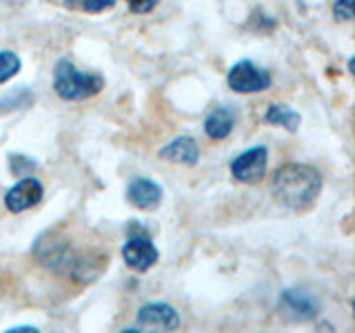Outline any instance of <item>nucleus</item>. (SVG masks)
<instances>
[{
	"instance_id": "1",
	"label": "nucleus",
	"mask_w": 355,
	"mask_h": 333,
	"mask_svg": "<svg viewBox=\"0 0 355 333\" xmlns=\"http://www.w3.org/2000/svg\"><path fill=\"white\" fill-rule=\"evenodd\" d=\"M33 255L44 269L78 282L98 280V275L105 271L109 262L105 255L78 249L76 244L53 231H42L33 240Z\"/></svg>"
},
{
	"instance_id": "2",
	"label": "nucleus",
	"mask_w": 355,
	"mask_h": 333,
	"mask_svg": "<svg viewBox=\"0 0 355 333\" xmlns=\"http://www.w3.org/2000/svg\"><path fill=\"white\" fill-rule=\"evenodd\" d=\"M273 196L286 209L304 211L313 207L322 194V176L315 166L304 162H286L273 173Z\"/></svg>"
},
{
	"instance_id": "3",
	"label": "nucleus",
	"mask_w": 355,
	"mask_h": 333,
	"mask_svg": "<svg viewBox=\"0 0 355 333\" xmlns=\"http://www.w3.org/2000/svg\"><path fill=\"white\" fill-rule=\"evenodd\" d=\"M105 89V78L96 71H80L71 60H58L53 67V92L67 103L94 98Z\"/></svg>"
},
{
	"instance_id": "4",
	"label": "nucleus",
	"mask_w": 355,
	"mask_h": 333,
	"mask_svg": "<svg viewBox=\"0 0 355 333\" xmlns=\"http://www.w3.org/2000/svg\"><path fill=\"white\" fill-rule=\"evenodd\" d=\"M122 260L131 271L144 273L149 271L155 262L160 260V251L149 238V233L138 227V222H131L129 227V238L122 244Z\"/></svg>"
},
{
	"instance_id": "5",
	"label": "nucleus",
	"mask_w": 355,
	"mask_h": 333,
	"mask_svg": "<svg viewBox=\"0 0 355 333\" xmlns=\"http://www.w3.org/2000/svg\"><path fill=\"white\" fill-rule=\"evenodd\" d=\"M227 85L236 94H260L271 87V74L253 60H238L227 74Z\"/></svg>"
},
{
	"instance_id": "6",
	"label": "nucleus",
	"mask_w": 355,
	"mask_h": 333,
	"mask_svg": "<svg viewBox=\"0 0 355 333\" xmlns=\"http://www.w3.org/2000/svg\"><path fill=\"white\" fill-rule=\"evenodd\" d=\"M266 164H269V149L262 147V144H255V147L238 153L236 158L231 160L229 169L238 182L258 185L266 176Z\"/></svg>"
},
{
	"instance_id": "7",
	"label": "nucleus",
	"mask_w": 355,
	"mask_h": 333,
	"mask_svg": "<svg viewBox=\"0 0 355 333\" xmlns=\"http://www.w3.org/2000/svg\"><path fill=\"white\" fill-rule=\"evenodd\" d=\"M42 198H44V187L38 178H22L14 187L7 189L5 207L11 214H22V211H29L36 205H40Z\"/></svg>"
},
{
	"instance_id": "8",
	"label": "nucleus",
	"mask_w": 355,
	"mask_h": 333,
	"mask_svg": "<svg viewBox=\"0 0 355 333\" xmlns=\"http://www.w3.org/2000/svg\"><path fill=\"white\" fill-rule=\"evenodd\" d=\"M136 322L142 329H162V331L180 329V316L166 302H149L140 307Z\"/></svg>"
},
{
	"instance_id": "9",
	"label": "nucleus",
	"mask_w": 355,
	"mask_h": 333,
	"mask_svg": "<svg viewBox=\"0 0 355 333\" xmlns=\"http://www.w3.org/2000/svg\"><path fill=\"white\" fill-rule=\"evenodd\" d=\"M162 187L151 180V178H133L127 185V200L131 207L142 209V211H153L162 203Z\"/></svg>"
},
{
	"instance_id": "10",
	"label": "nucleus",
	"mask_w": 355,
	"mask_h": 333,
	"mask_svg": "<svg viewBox=\"0 0 355 333\" xmlns=\"http://www.w3.org/2000/svg\"><path fill=\"white\" fill-rule=\"evenodd\" d=\"M280 305L286 309L295 320H313L320 314V302L313 293L302 291V289H286L280 293Z\"/></svg>"
},
{
	"instance_id": "11",
	"label": "nucleus",
	"mask_w": 355,
	"mask_h": 333,
	"mask_svg": "<svg viewBox=\"0 0 355 333\" xmlns=\"http://www.w3.org/2000/svg\"><path fill=\"white\" fill-rule=\"evenodd\" d=\"M158 155L166 162L173 164H187V166H196L200 160V149L198 142L191 136H178L171 142H166L164 147L158 151Z\"/></svg>"
},
{
	"instance_id": "12",
	"label": "nucleus",
	"mask_w": 355,
	"mask_h": 333,
	"mask_svg": "<svg viewBox=\"0 0 355 333\" xmlns=\"http://www.w3.org/2000/svg\"><path fill=\"white\" fill-rule=\"evenodd\" d=\"M236 127V114L227 107L214 109L205 120V133L211 140H225Z\"/></svg>"
},
{
	"instance_id": "13",
	"label": "nucleus",
	"mask_w": 355,
	"mask_h": 333,
	"mask_svg": "<svg viewBox=\"0 0 355 333\" xmlns=\"http://www.w3.org/2000/svg\"><path fill=\"white\" fill-rule=\"evenodd\" d=\"M264 122H269L273 127H282L284 131L295 133L300 129V122H302V116L297 114L295 109L286 107V105H271L264 111Z\"/></svg>"
},
{
	"instance_id": "14",
	"label": "nucleus",
	"mask_w": 355,
	"mask_h": 333,
	"mask_svg": "<svg viewBox=\"0 0 355 333\" xmlns=\"http://www.w3.org/2000/svg\"><path fill=\"white\" fill-rule=\"evenodd\" d=\"M62 7L80 14H103L107 9L116 7V0H62Z\"/></svg>"
},
{
	"instance_id": "15",
	"label": "nucleus",
	"mask_w": 355,
	"mask_h": 333,
	"mask_svg": "<svg viewBox=\"0 0 355 333\" xmlns=\"http://www.w3.org/2000/svg\"><path fill=\"white\" fill-rule=\"evenodd\" d=\"M22 69V62L18 58V53L14 51H0V85L11 80L14 76H18Z\"/></svg>"
},
{
	"instance_id": "16",
	"label": "nucleus",
	"mask_w": 355,
	"mask_h": 333,
	"mask_svg": "<svg viewBox=\"0 0 355 333\" xmlns=\"http://www.w3.org/2000/svg\"><path fill=\"white\" fill-rule=\"evenodd\" d=\"M36 166H38V162L29 158L27 153H9V171L11 173H16V176L29 173L36 169Z\"/></svg>"
},
{
	"instance_id": "17",
	"label": "nucleus",
	"mask_w": 355,
	"mask_h": 333,
	"mask_svg": "<svg viewBox=\"0 0 355 333\" xmlns=\"http://www.w3.org/2000/svg\"><path fill=\"white\" fill-rule=\"evenodd\" d=\"M333 18L338 22H351L353 20V0H336V3H333Z\"/></svg>"
},
{
	"instance_id": "18",
	"label": "nucleus",
	"mask_w": 355,
	"mask_h": 333,
	"mask_svg": "<svg viewBox=\"0 0 355 333\" xmlns=\"http://www.w3.org/2000/svg\"><path fill=\"white\" fill-rule=\"evenodd\" d=\"M160 5V0H127V7L133 14H151Z\"/></svg>"
},
{
	"instance_id": "19",
	"label": "nucleus",
	"mask_w": 355,
	"mask_h": 333,
	"mask_svg": "<svg viewBox=\"0 0 355 333\" xmlns=\"http://www.w3.org/2000/svg\"><path fill=\"white\" fill-rule=\"evenodd\" d=\"M36 333L38 331V327H11V329H7V333Z\"/></svg>"
}]
</instances>
